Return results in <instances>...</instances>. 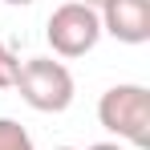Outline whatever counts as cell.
I'll use <instances>...</instances> for the list:
<instances>
[{"mask_svg":"<svg viewBox=\"0 0 150 150\" xmlns=\"http://www.w3.org/2000/svg\"><path fill=\"white\" fill-rule=\"evenodd\" d=\"M98 16H101V33H110L122 45L150 41V0H110Z\"/></svg>","mask_w":150,"mask_h":150,"instance_id":"277c9868","label":"cell"},{"mask_svg":"<svg viewBox=\"0 0 150 150\" xmlns=\"http://www.w3.org/2000/svg\"><path fill=\"white\" fill-rule=\"evenodd\" d=\"M57 150H73V146H57Z\"/></svg>","mask_w":150,"mask_h":150,"instance_id":"30bf717a","label":"cell"},{"mask_svg":"<svg viewBox=\"0 0 150 150\" xmlns=\"http://www.w3.org/2000/svg\"><path fill=\"white\" fill-rule=\"evenodd\" d=\"M12 89L37 114H65L73 105V93H77L69 65L53 61V57H28V61H21V77H16Z\"/></svg>","mask_w":150,"mask_h":150,"instance_id":"7a4b0ae2","label":"cell"},{"mask_svg":"<svg viewBox=\"0 0 150 150\" xmlns=\"http://www.w3.org/2000/svg\"><path fill=\"white\" fill-rule=\"evenodd\" d=\"M85 150H122L118 142H93V146H85Z\"/></svg>","mask_w":150,"mask_h":150,"instance_id":"52a82bcc","label":"cell"},{"mask_svg":"<svg viewBox=\"0 0 150 150\" xmlns=\"http://www.w3.org/2000/svg\"><path fill=\"white\" fill-rule=\"evenodd\" d=\"M4 4H12V8H25V4H33V0H4Z\"/></svg>","mask_w":150,"mask_h":150,"instance_id":"9c48e42d","label":"cell"},{"mask_svg":"<svg viewBox=\"0 0 150 150\" xmlns=\"http://www.w3.org/2000/svg\"><path fill=\"white\" fill-rule=\"evenodd\" d=\"M98 122L118 142H130L134 150H146L150 146V89L138 85V81L110 85L98 101Z\"/></svg>","mask_w":150,"mask_h":150,"instance_id":"6da1fadb","label":"cell"},{"mask_svg":"<svg viewBox=\"0 0 150 150\" xmlns=\"http://www.w3.org/2000/svg\"><path fill=\"white\" fill-rule=\"evenodd\" d=\"M45 41L57 57H85L101 41V16L98 8L89 4H77L65 0L49 12V25H45Z\"/></svg>","mask_w":150,"mask_h":150,"instance_id":"3957f363","label":"cell"},{"mask_svg":"<svg viewBox=\"0 0 150 150\" xmlns=\"http://www.w3.org/2000/svg\"><path fill=\"white\" fill-rule=\"evenodd\" d=\"M0 150H37V146H33V134L16 118H0Z\"/></svg>","mask_w":150,"mask_h":150,"instance_id":"5b68a950","label":"cell"},{"mask_svg":"<svg viewBox=\"0 0 150 150\" xmlns=\"http://www.w3.org/2000/svg\"><path fill=\"white\" fill-rule=\"evenodd\" d=\"M77 4H89V8H98V12H101V8H105L110 0H77Z\"/></svg>","mask_w":150,"mask_h":150,"instance_id":"ba28073f","label":"cell"},{"mask_svg":"<svg viewBox=\"0 0 150 150\" xmlns=\"http://www.w3.org/2000/svg\"><path fill=\"white\" fill-rule=\"evenodd\" d=\"M16 77H21V57L0 41V89H12Z\"/></svg>","mask_w":150,"mask_h":150,"instance_id":"8992f818","label":"cell"}]
</instances>
